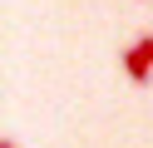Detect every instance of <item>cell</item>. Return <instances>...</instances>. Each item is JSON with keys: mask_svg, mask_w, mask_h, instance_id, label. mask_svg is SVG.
<instances>
[{"mask_svg": "<svg viewBox=\"0 0 153 148\" xmlns=\"http://www.w3.org/2000/svg\"><path fill=\"white\" fill-rule=\"evenodd\" d=\"M119 64H123V74H128V84H138V89L153 84V30H143V35L123 49Z\"/></svg>", "mask_w": 153, "mask_h": 148, "instance_id": "obj_1", "label": "cell"}, {"mask_svg": "<svg viewBox=\"0 0 153 148\" xmlns=\"http://www.w3.org/2000/svg\"><path fill=\"white\" fill-rule=\"evenodd\" d=\"M0 148H20V143H15V138H0Z\"/></svg>", "mask_w": 153, "mask_h": 148, "instance_id": "obj_2", "label": "cell"}]
</instances>
